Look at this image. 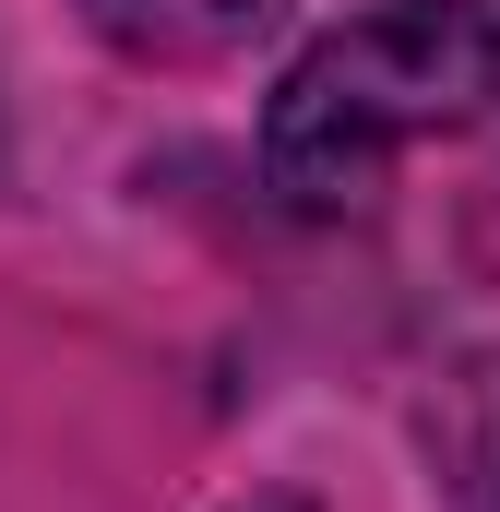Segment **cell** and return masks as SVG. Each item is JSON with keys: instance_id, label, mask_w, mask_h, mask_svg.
Listing matches in <instances>:
<instances>
[{"instance_id": "2", "label": "cell", "mask_w": 500, "mask_h": 512, "mask_svg": "<svg viewBox=\"0 0 500 512\" xmlns=\"http://www.w3.org/2000/svg\"><path fill=\"white\" fill-rule=\"evenodd\" d=\"M429 441H441V477L465 512H500V358L453 370L441 405H429Z\"/></svg>"}, {"instance_id": "1", "label": "cell", "mask_w": 500, "mask_h": 512, "mask_svg": "<svg viewBox=\"0 0 500 512\" xmlns=\"http://www.w3.org/2000/svg\"><path fill=\"white\" fill-rule=\"evenodd\" d=\"M500 108V0H370L298 48L262 108V179L298 215H358L381 167Z\"/></svg>"}, {"instance_id": "3", "label": "cell", "mask_w": 500, "mask_h": 512, "mask_svg": "<svg viewBox=\"0 0 500 512\" xmlns=\"http://www.w3.org/2000/svg\"><path fill=\"white\" fill-rule=\"evenodd\" d=\"M262 512H298V501H262Z\"/></svg>"}]
</instances>
